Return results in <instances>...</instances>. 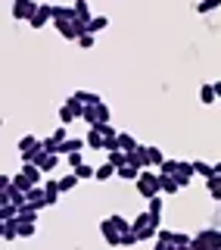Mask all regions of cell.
<instances>
[{
  "label": "cell",
  "mask_w": 221,
  "mask_h": 250,
  "mask_svg": "<svg viewBox=\"0 0 221 250\" xmlns=\"http://www.w3.org/2000/svg\"><path fill=\"white\" fill-rule=\"evenodd\" d=\"M181 250H196V247H193V244H187V247H181Z\"/></svg>",
  "instance_id": "cell-48"
},
{
  "label": "cell",
  "mask_w": 221,
  "mask_h": 250,
  "mask_svg": "<svg viewBox=\"0 0 221 250\" xmlns=\"http://www.w3.org/2000/svg\"><path fill=\"white\" fill-rule=\"evenodd\" d=\"M215 94H218V97H221V82H215Z\"/></svg>",
  "instance_id": "cell-47"
},
{
  "label": "cell",
  "mask_w": 221,
  "mask_h": 250,
  "mask_svg": "<svg viewBox=\"0 0 221 250\" xmlns=\"http://www.w3.org/2000/svg\"><path fill=\"white\" fill-rule=\"evenodd\" d=\"M78 182H81V178H78V172H75V169L69 172V175H62V178H59V188H62V194H69V191H72V188H75Z\"/></svg>",
  "instance_id": "cell-30"
},
{
  "label": "cell",
  "mask_w": 221,
  "mask_h": 250,
  "mask_svg": "<svg viewBox=\"0 0 221 250\" xmlns=\"http://www.w3.org/2000/svg\"><path fill=\"white\" fill-rule=\"evenodd\" d=\"M37 231V222H19V238H31Z\"/></svg>",
  "instance_id": "cell-39"
},
{
  "label": "cell",
  "mask_w": 221,
  "mask_h": 250,
  "mask_svg": "<svg viewBox=\"0 0 221 250\" xmlns=\"http://www.w3.org/2000/svg\"><path fill=\"white\" fill-rule=\"evenodd\" d=\"M118 169L112 166V163H103V166H97V182H109V178H115Z\"/></svg>",
  "instance_id": "cell-26"
},
{
  "label": "cell",
  "mask_w": 221,
  "mask_h": 250,
  "mask_svg": "<svg viewBox=\"0 0 221 250\" xmlns=\"http://www.w3.org/2000/svg\"><path fill=\"white\" fill-rule=\"evenodd\" d=\"M178 166H181V160H168V156H165V163L159 166V172H162V175H175Z\"/></svg>",
  "instance_id": "cell-37"
},
{
  "label": "cell",
  "mask_w": 221,
  "mask_h": 250,
  "mask_svg": "<svg viewBox=\"0 0 221 250\" xmlns=\"http://www.w3.org/2000/svg\"><path fill=\"white\" fill-rule=\"evenodd\" d=\"M118 147L128 153V150H134V147H140V144H137V138H134V135H128V131H118Z\"/></svg>",
  "instance_id": "cell-28"
},
{
  "label": "cell",
  "mask_w": 221,
  "mask_h": 250,
  "mask_svg": "<svg viewBox=\"0 0 221 250\" xmlns=\"http://www.w3.org/2000/svg\"><path fill=\"white\" fill-rule=\"evenodd\" d=\"M175 244L178 247H187V244H193V238H190V234H184V231H175Z\"/></svg>",
  "instance_id": "cell-41"
},
{
  "label": "cell",
  "mask_w": 221,
  "mask_h": 250,
  "mask_svg": "<svg viewBox=\"0 0 221 250\" xmlns=\"http://www.w3.org/2000/svg\"><path fill=\"white\" fill-rule=\"evenodd\" d=\"M81 163H84L81 150H72V153H69V166H72V169H78V166H81Z\"/></svg>",
  "instance_id": "cell-42"
},
{
  "label": "cell",
  "mask_w": 221,
  "mask_h": 250,
  "mask_svg": "<svg viewBox=\"0 0 221 250\" xmlns=\"http://www.w3.org/2000/svg\"><path fill=\"white\" fill-rule=\"evenodd\" d=\"M37 153H41V141H37L35 135L19 138V156H22V163H35Z\"/></svg>",
  "instance_id": "cell-4"
},
{
  "label": "cell",
  "mask_w": 221,
  "mask_h": 250,
  "mask_svg": "<svg viewBox=\"0 0 221 250\" xmlns=\"http://www.w3.org/2000/svg\"><path fill=\"white\" fill-rule=\"evenodd\" d=\"M193 175H196V169H193V163H184L181 160V166H178V172H175V178H178V185L181 188H187L193 182Z\"/></svg>",
  "instance_id": "cell-12"
},
{
  "label": "cell",
  "mask_w": 221,
  "mask_h": 250,
  "mask_svg": "<svg viewBox=\"0 0 221 250\" xmlns=\"http://www.w3.org/2000/svg\"><path fill=\"white\" fill-rule=\"evenodd\" d=\"M156 231H159V222L149 216V209H144V213L134 219V234H137L140 241H153V238H156Z\"/></svg>",
  "instance_id": "cell-2"
},
{
  "label": "cell",
  "mask_w": 221,
  "mask_h": 250,
  "mask_svg": "<svg viewBox=\"0 0 221 250\" xmlns=\"http://www.w3.org/2000/svg\"><path fill=\"white\" fill-rule=\"evenodd\" d=\"M106 163H112L115 169H122V166H128V153L125 150H106Z\"/></svg>",
  "instance_id": "cell-21"
},
{
  "label": "cell",
  "mask_w": 221,
  "mask_h": 250,
  "mask_svg": "<svg viewBox=\"0 0 221 250\" xmlns=\"http://www.w3.org/2000/svg\"><path fill=\"white\" fill-rule=\"evenodd\" d=\"M81 147H88V141H84V138H66V141H62V147H59V156H69L72 150H81Z\"/></svg>",
  "instance_id": "cell-17"
},
{
  "label": "cell",
  "mask_w": 221,
  "mask_h": 250,
  "mask_svg": "<svg viewBox=\"0 0 221 250\" xmlns=\"http://www.w3.org/2000/svg\"><path fill=\"white\" fill-rule=\"evenodd\" d=\"M134 185H137V191H140V197H144V200L162 194V178H159V172H153V169H144Z\"/></svg>",
  "instance_id": "cell-1"
},
{
  "label": "cell",
  "mask_w": 221,
  "mask_h": 250,
  "mask_svg": "<svg viewBox=\"0 0 221 250\" xmlns=\"http://www.w3.org/2000/svg\"><path fill=\"white\" fill-rule=\"evenodd\" d=\"M35 163H37V166L44 169V175H50V172H53V169L59 166V153H47L44 147H41V153L35 156Z\"/></svg>",
  "instance_id": "cell-10"
},
{
  "label": "cell",
  "mask_w": 221,
  "mask_h": 250,
  "mask_svg": "<svg viewBox=\"0 0 221 250\" xmlns=\"http://www.w3.org/2000/svg\"><path fill=\"white\" fill-rule=\"evenodd\" d=\"M215 100H218V94H215V84H203V88H200V104L212 106Z\"/></svg>",
  "instance_id": "cell-25"
},
{
  "label": "cell",
  "mask_w": 221,
  "mask_h": 250,
  "mask_svg": "<svg viewBox=\"0 0 221 250\" xmlns=\"http://www.w3.org/2000/svg\"><path fill=\"white\" fill-rule=\"evenodd\" d=\"M100 231H103V238H106L109 247H122V231L112 225V219H103V222H100Z\"/></svg>",
  "instance_id": "cell-8"
},
{
  "label": "cell",
  "mask_w": 221,
  "mask_h": 250,
  "mask_svg": "<svg viewBox=\"0 0 221 250\" xmlns=\"http://www.w3.org/2000/svg\"><path fill=\"white\" fill-rule=\"evenodd\" d=\"M84 141H88L91 150H106V135H103L100 128H91L88 135H84Z\"/></svg>",
  "instance_id": "cell-13"
},
{
  "label": "cell",
  "mask_w": 221,
  "mask_h": 250,
  "mask_svg": "<svg viewBox=\"0 0 221 250\" xmlns=\"http://www.w3.org/2000/svg\"><path fill=\"white\" fill-rule=\"evenodd\" d=\"M37 216H41V209L25 203V207H19V222H37Z\"/></svg>",
  "instance_id": "cell-20"
},
{
  "label": "cell",
  "mask_w": 221,
  "mask_h": 250,
  "mask_svg": "<svg viewBox=\"0 0 221 250\" xmlns=\"http://www.w3.org/2000/svg\"><path fill=\"white\" fill-rule=\"evenodd\" d=\"M75 97L81 100L84 106H93V104H103V97H100V94H93V91H75Z\"/></svg>",
  "instance_id": "cell-27"
},
{
  "label": "cell",
  "mask_w": 221,
  "mask_h": 250,
  "mask_svg": "<svg viewBox=\"0 0 221 250\" xmlns=\"http://www.w3.org/2000/svg\"><path fill=\"white\" fill-rule=\"evenodd\" d=\"M75 16H78V19H81V22H91L93 19V16H91V6H88V0H75Z\"/></svg>",
  "instance_id": "cell-29"
},
{
  "label": "cell",
  "mask_w": 221,
  "mask_h": 250,
  "mask_svg": "<svg viewBox=\"0 0 221 250\" xmlns=\"http://www.w3.org/2000/svg\"><path fill=\"white\" fill-rule=\"evenodd\" d=\"M137 241H140V238H137V234H134V229L122 234V247H131V244H137Z\"/></svg>",
  "instance_id": "cell-43"
},
{
  "label": "cell",
  "mask_w": 221,
  "mask_h": 250,
  "mask_svg": "<svg viewBox=\"0 0 221 250\" xmlns=\"http://www.w3.org/2000/svg\"><path fill=\"white\" fill-rule=\"evenodd\" d=\"M206 191H209V197H212V200H221V175L206 178Z\"/></svg>",
  "instance_id": "cell-24"
},
{
  "label": "cell",
  "mask_w": 221,
  "mask_h": 250,
  "mask_svg": "<svg viewBox=\"0 0 221 250\" xmlns=\"http://www.w3.org/2000/svg\"><path fill=\"white\" fill-rule=\"evenodd\" d=\"M196 250H221V229H203L193 234Z\"/></svg>",
  "instance_id": "cell-3"
},
{
  "label": "cell",
  "mask_w": 221,
  "mask_h": 250,
  "mask_svg": "<svg viewBox=\"0 0 221 250\" xmlns=\"http://www.w3.org/2000/svg\"><path fill=\"white\" fill-rule=\"evenodd\" d=\"M66 138H69V128H66V125H59L53 135H47L41 141V147H44L47 153H59V147H62V141H66Z\"/></svg>",
  "instance_id": "cell-7"
},
{
  "label": "cell",
  "mask_w": 221,
  "mask_h": 250,
  "mask_svg": "<svg viewBox=\"0 0 221 250\" xmlns=\"http://www.w3.org/2000/svg\"><path fill=\"white\" fill-rule=\"evenodd\" d=\"M193 169H196V175H203V178L215 175V163H206V160H193Z\"/></svg>",
  "instance_id": "cell-23"
},
{
  "label": "cell",
  "mask_w": 221,
  "mask_h": 250,
  "mask_svg": "<svg viewBox=\"0 0 221 250\" xmlns=\"http://www.w3.org/2000/svg\"><path fill=\"white\" fill-rule=\"evenodd\" d=\"M109 219H112V225H115V229L122 231V234L134 229V222H128V219H125V216H118V213H115V216H109Z\"/></svg>",
  "instance_id": "cell-34"
},
{
  "label": "cell",
  "mask_w": 221,
  "mask_h": 250,
  "mask_svg": "<svg viewBox=\"0 0 221 250\" xmlns=\"http://www.w3.org/2000/svg\"><path fill=\"white\" fill-rule=\"evenodd\" d=\"M118 178H128V182H137V178H140V169L128 163V166H122V169H118Z\"/></svg>",
  "instance_id": "cell-33"
},
{
  "label": "cell",
  "mask_w": 221,
  "mask_h": 250,
  "mask_svg": "<svg viewBox=\"0 0 221 250\" xmlns=\"http://www.w3.org/2000/svg\"><path fill=\"white\" fill-rule=\"evenodd\" d=\"M91 128H100L106 138H118V128L115 125H109V122H100V125H91Z\"/></svg>",
  "instance_id": "cell-40"
},
{
  "label": "cell",
  "mask_w": 221,
  "mask_h": 250,
  "mask_svg": "<svg viewBox=\"0 0 221 250\" xmlns=\"http://www.w3.org/2000/svg\"><path fill=\"white\" fill-rule=\"evenodd\" d=\"M128 163H131V166H137L140 172L149 169V153H147V147H134V150H128Z\"/></svg>",
  "instance_id": "cell-11"
},
{
  "label": "cell",
  "mask_w": 221,
  "mask_h": 250,
  "mask_svg": "<svg viewBox=\"0 0 221 250\" xmlns=\"http://www.w3.org/2000/svg\"><path fill=\"white\" fill-rule=\"evenodd\" d=\"M159 178H162V194H168V197H171V194L181 191V185H178L175 175H162V172H159Z\"/></svg>",
  "instance_id": "cell-22"
},
{
  "label": "cell",
  "mask_w": 221,
  "mask_h": 250,
  "mask_svg": "<svg viewBox=\"0 0 221 250\" xmlns=\"http://www.w3.org/2000/svg\"><path fill=\"white\" fill-rule=\"evenodd\" d=\"M59 19H78V16H75V6L53 3V22H59Z\"/></svg>",
  "instance_id": "cell-19"
},
{
  "label": "cell",
  "mask_w": 221,
  "mask_h": 250,
  "mask_svg": "<svg viewBox=\"0 0 221 250\" xmlns=\"http://www.w3.org/2000/svg\"><path fill=\"white\" fill-rule=\"evenodd\" d=\"M78 44H81L84 50H91V47H93V35H91V31H88V35H81V38H78Z\"/></svg>",
  "instance_id": "cell-44"
},
{
  "label": "cell",
  "mask_w": 221,
  "mask_h": 250,
  "mask_svg": "<svg viewBox=\"0 0 221 250\" xmlns=\"http://www.w3.org/2000/svg\"><path fill=\"white\" fill-rule=\"evenodd\" d=\"M44 191H47V207H53L59 197H62V188H59V178L53 182V178H47L44 182Z\"/></svg>",
  "instance_id": "cell-14"
},
{
  "label": "cell",
  "mask_w": 221,
  "mask_h": 250,
  "mask_svg": "<svg viewBox=\"0 0 221 250\" xmlns=\"http://www.w3.org/2000/svg\"><path fill=\"white\" fill-rule=\"evenodd\" d=\"M75 119H81V116H78L69 104H62V106H59V122H62V125H72Z\"/></svg>",
  "instance_id": "cell-31"
},
{
  "label": "cell",
  "mask_w": 221,
  "mask_h": 250,
  "mask_svg": "<svg viewBox=\"0 0 221 250\" xmlns=\"http://www.w3.org/2000/svg\"><path fill=\"white\" fill-rule=\"evenodd\" d=\"M28 203H31V207H37V209L47 207V191H44V185H35V188L28 191Z\"/></svg>",
  "instance_id": "cell-15"
},
{
  "label": "cell",
  "mask_w": 221,
  "mask_h": 250,
  "mask_svg": "<svg viewBox=\"0 0 221 250\" xmlns=\"http://www.w3.org/2000/svg\"><path fill=\"white\" fill-rule=\"evenodd\" d=\"M106 25H109V19H106V16H93V19H91V25H88V28H91V35H97V31H103Z\"/></svg>",
  "instance_id": "cell-36"
},
{
  "label": "cell",
  "mask_w": 221,
  "mask_h": 250,
  "mask_svg": "<svg viewBox=\"0 0 221 250\" xmlns=\"http://www.w3.org/2000/svg\"><path fill=\"white\" fill-rule=\"evenodd\" d=\"M75 172H78V178H97V169H93L91 163H81Z\"/></svg>",
  "instance_id": "cell-38"
},
{
  "label": "cell",
  "mask_w": 221,
  "mask_h": 250,
  "mask_svg": "<svg viewBox=\"0 0 221 250\" xmlns=\"http://www.w3.org/2000/svg\"><path fill=\"white\" fill-rule=\"evenodd\" d=\"M215 175H221V160H218V163H215Z\"/></svg>",
  "instance_id": "cell-46"
},
{
  "label": "cell",
  "mask_w": 221,
  "mask_h": 250,
  "mask_svg": "<svg viewBox=\"0 0 221 250\" xmlns=\"http://www.w3.org/2000/svg\"><path fill=\"white\" fill-rule=\"evenodd\" d=\"M153 250H168V244H165V241H156V244H153Z\"/></svg>",
  "instance_id": "cell-45"
},
{
  "label": "cell",
  "mask_w": 221,
  "mask_h": 250,
  "mask_svg": "<svg viewBox=\"0 0 221 250\" xmlns=\"http://www.w3.org/2000/svg\"><path fill=\"white\" fill-rule=\"evenodd\" d=\"M218 6H221V0H200L193 10L196 13H212V10H218Z\"/></svg>",
  "instance_id": "cell-35"
},
{
  "label": "cell",
  "mask_w": 221,
  "mask_h": 250,
  "mask_svg": "<svg viewBox=\"0 0 221 250\" xmlns=\"http://www.w3.org/2000/svg\"><path fill=\"white\" fill-rule=\"evenodd\" d=\"M37 0H13V19L19 22H31V16L37 13Z\"/></svg>",
  "instance_id": "cell-6"
},
{
  "label": "cell",
  "mask_w": 221,
  "mask_h": 250,
  "mask_svg": "<svg viewBox=\"0 0 221 250\" xmlns=\"http://www.w3.org/2000/svg\"><path fill=\"white\" fill-rule=\"evenodd\" d=\"M88 125H100V122H109L112 119V113H109L106 104H93V106H84V116H81Z\"/></svg>",
  "instance_id": "cell-5"
},
{
  "label": "cell",
  "mask_w": 221,
  "mask_h": 250,
  "mask_svg": "<svg viewBox=\"0 0 221 250\" xmlns=\"http://www.w3.org/2000/svg\"><path fill=\"white\" fill-rule=\"evenodd\" d=\"M147 153H149V169H153V166L159 169L162 163H165V153L159 150V147H147Z\"/></svg>",
  "instance_id": "cell-32"
},
{
  "label": "cell",
  "mask_w": 221,
  "mask_h": 250,
  "mask_svg": "<svg viewBox=\"0 0 221 250\" xmlns=\"http://www.w3.org/2000/svg\"><path fill=\"white\" fill-rule=\"evenodd\" d=\"M149 216H153L156 219V222H159L162 225V209H165V200H162V194H156V197H149Z\"/></svg>",
  "instance_id": "cell-18"
},
{
  "label": "cell",
  "mask_w": 221,
  "mask_h": 250,
  "mask_svg": "<svg viewBox=\"0 0 221 250\" xmlns=\"http://www.w3.org/2000/svg\"><path fill=\"white\" fill-rule=\"evenodd\" d=\"M3 229H0V234H3V241H16L19 238V216L16 219H6V222H0Z\"/></svg>",
  "instance_id": "cell-16"
},
{
  "label": "cell",
  "mask_w": 221,
  "mask_h": 250,
  "mask_svg": "<svg viewBox=\"0 0 221 250\" xmlns=\"http://www.w3.org/2000/svg\"><path fill=\"white\" fill-rule=\"evenodd\" d=\"M47 22H53V3H41V6H37V13L31 16L28 25H31V28H44Z\"/></svg>",
  "instance_id": "cell-9"
}]
</instances>
